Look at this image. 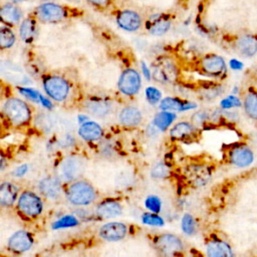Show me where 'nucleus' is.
<instances>
[{"instance_id": "38", "label": "nucleus", "mask_w": 257, "mask_h": 257, "mask_svg": "<svg viewBox=\"0 0 257 257\" xmlns=\"http://www.w3.org/2000/svg\"><path fill=\"white\" fill-rule=\"evenodd\" d=\"M145 93H146V98H147V100H148L152 105H154V104L160 102L161 99H162V92H161L158 88H156V87H154V86H149V87H147L146 90H145Z\"/></svg>"}, {"instance_id": "2", "label": "nucleus", "mask_w": 257, "mask_h": 257, "mask_svg": "<svg viewBox=\"0 0 257 257\" xmlns=\"http://www.w3.org/2000/svg\"><path fill=\"white\" fill-rule=\"evenodd\" d=\"M66 198L68 202L74 206H87L96 199V191L94 187L85 180L72 181L66 189Z\"/></svg>"}, {"instance_id": "1", "label": "nucleus", "mask_w": 257, "mask_h": 257, "mask_svg": "<svg viewBox=\"0 0 257 257\" xmlns=\"http://www.w3.org/2000/svg\"><path fill=\"white\" fill-rule=\"evenodd\" d=\"M33 13L38 22L45 24H55L70 18L80 16L83 14V10L67 4L44 2L36 6L33 10Z\"/></svg>"}, {"instance_id": "45", "label": "nucleus", "mask_w": 257, "mask_h": 257, "mask_svg": "<svg viewBox=\"0 0 257 257\" xmlns=\"http://www.w3.org/2000/svg\"><path fill=\"white\" fill-rule=\"evenodd\" d=\"M184 1H185V2H186V1H187V0H184Z\"/></svg>"}, {"instance_id": "11", "label": "nucleus", "mask_w": 257, "mask_h": 257, "mask_svg": "<svg viewBox=\"0 0 257 257\" xmlns=\"http://www.w3.org/2000/svg\"><path fill=\"white\" fill-rule=\"evenodd\" d=\"M232 49L243 57H252L257 54V34L241 33L230 40Z\"/></svg>"}, {"instance_id": "23", "label": "nucleus", "mask_w": 257, "mask_h": 257, "mask_svg": "<svg viewBox=\"0 0 257 257\" xmlns=\"http://www.w3.org/2000/svg\"><path fill=\"white\" fill-rule=\"evenodd\" d=\"M37 18L34 13H30L22 19L19 24V36L24 42H32L37 31Z\"/></svg>"}, {"instance_id": "16", "label": "nucleus", "mask_w": 257, "mask_h": 257, "mask_svg": "<svg viewBox=\"0 0 257 257\" xmlns=\"http://www.w3.org/2000/svg\"><path fill=\"white\" fill-rule=\"evenodd\" d=\"M155 246L160 253L165 255H176L184 250V244L180 237L170 233L159 235L155 239Z\"/></svg>"}, {"instance_id": "26", "label": "nucleus", "mask_w": 257, "mask_h": 257, "mask_svg": "<svg viewBox=\"0 0 257 257\" xmlns=\"http://www.w3.org/2000/svg\"><path fill=\"white\" fill-rule=\"evenodd\" d=\"M197 107V104L191 101H184L179 97H165L160 101V108L162 110L170 111H184Z\"/></svg>"}, {"instance_id": "29", "label": "nucleus", "mask_w": 257, "mask_h": 257, "mask_svg": "<svg viewBox=\"0 0 257 257\" xmlns=\"http://www.w3.org/2000/svg\"><path fill=\"white\" fill-rule=\"evenodd\" d=\"M86 110L95 116H104L109 113L111 105L104 99L101 98H90L84 104Z\"/></svg>"}, {"instance_id": "36", "label": "nucleus", "mask_w": 257, "mask_h": 257, "mask_svg": "<svg viewBox=\"0 0 257 257\" xmlns=\"http://www.w3.org/2000/svg\"><path fill=\"white\" fill-rule=\"evenodd\" d=\"M145 207L153 213H160L162 210V201L155 195H150L145 200Z\"/></svg>"}, {"instance_id": "13", "label": "nucleus", "mask_w": 257, "mask_h": 257, "mask_svg": "<svg viewBox=\"0 0 257 257\" xmlns=\"http://www.w3.org/2000/svg\"><path fill=\"white\" fill-rule=\"evenodd\" d=\"M141 85H142L141 75L138 72V70L134 68L124 69L121 72L117 82L118 90L126 96L136 95L139 92Z\"/></svg>"}, {"instance_id": "14", "label": "nucleus", "mask_w": 257, "mask_h": 257, "mask_svg": "<svg viewBox=\"0 0 257 257\" xmlns=\"http://www.w3.org/2000/svg\"><path fill=\"white\" fill-rule=\"evenodd\" d=\"M115 22L119 28L128 32H135L141 29L144 20L138 11L133 9H121L115 14Z\"/></svg>"}, {"instance_id": "28", "label": "nucleus", "mask_w": 257, "mask_h": 257, "mask_svg": "<svg viewBox=\"0 0 257 257\" xmlns=\"http://www.w3.org/2000/svg\"><path fill=\"white\" fill-rule=\"evenodd\" d=\"M197 133V127L187 121H181L176 123L170 130V137L174 140H185L188 138L195 137Z\"/></svg>"}, {"instance_id": "27", "label": "nucleus", "mask_w": 257, "mask_h": 257, "mask_svg": "<svg viewBox=\"0 0 257 257\" xmlns=\"http://www.w3.org/2000/svg\"><path fill=\"white\" fill-rule=\"evenodd\" d=\"M18 198V188L12 182H3L0 187V204L3 207H11Z\"/></svg>"}, {"instance_id": "34", "label": "nucleus", "mask_w": 257, "mask_h": 257, "mask_svg": "<svg viewBox=\"0 0 257 257\" xmlns=\"http://www.w3.org/2000/svg\"><path fill=\"white\" fill-rule=\"evenodd\" d=\"M142 222L145 225L149 226H155V227H162L165 224L164 219L158 215V213H145L142 215Z\"/></svg>"}, {"instance_id": "25", "label": "nucleus", "mask_w": 257, "mask_h": 257, "mask_svg": "<svg viewBox=\"0 0 257 257\" xmlns=\"http://www.w3.org/2000/svg\"><path fill=\"white\" fill-rule=\"evenodd\" d=\"M78 136L87 142H95L103 136V130L95 121H85L78 128Z\"/></svg>"}, {"instance_id": "30", "label": "nucleus", "mask_w": 257, "mask_h": 257, "mask_svg": "<svg viewBox=\"0 0 257 257\" xmlns=\"http://www.w3.org/2000/svg\"><path fill=\"white\" fill-rule=\"evenodd\" d=\"M177 118L176 113L170 110H162L158 112L153 118V124L156 128L160 131H167L174 120Z\"/></svg>"}, {"instance_id": "5", "label": "nucleus", "mask_w": 257, "mask_h": 257, "mask_svg": "<svg viewBox=\"0 0 257 257\" xmlns=\"http://www.w3.org/2000/svg\"><path fill=\"white\" fill-rule=\"evenodd\" d=\"M152 77L160 83H174L179 77L178 66L170 57H159L152 64Z\"/></svg>"}, {"instance_id": "3", "label": "nucleus", "mask_w": 257, "mask_h": 257, "mask_svg": "<svg viewBox=\"0 0 257 257\" xmlns=\"http://www.w3.org/2000/svg\"><path fill=\"white\" fill-rule=\"evenodd\" d=\"M3 113L15 126H22L31 120V109L22 99L10 97L3 104Z\"/></svg>"}, {"instance_id": "43", "label": "nucleus", "mask_w": 257, "mask_h": 257, "mask_svg": "<svg viewBox=\"0 0 257 257\" xmlns=\"http://www.w3.org/2000/svg\"><path fill=\"white\" fill-rule=\"evenodd\" d=\"M142 71H143V74L145 75V77L150 80L151 77H152V71L148 68V66L146 65L145 62H142Z\"/></svg>"}, {"instance_id": "10", "label": "nucleus", "mask_w": 257, "mask_h": 257, "mask_svg": "<svg viewBox=\"0 0 257 257\" xmlns=\"http://www.w3.org/2000/svg\"><path fill=\"white\" fill-rule=\"evenodd\" d=\"M242 105L246 115L257 122V79L254 75L249 77V81L243 88Z\"/></svg>"}, {"instance_id": "33", "label": "nucleus", "mask_w": 257, "mask_h": 257, "mask_svg": "<svg viewBox=\"0 0 257 257\" xmlns=\"http://www.w3.org/2000/svg\"><path fill=\"white\" fill-rule=\"evenodd\" d=\"M181 227L185 234H187V235L195 234L197 225H196L194 217L188 213L184 214L182 217V221H181Z\"/></svg>"}, {"instance_id": "15", "label": "nucleus", "mask_w": 257, "mask_h": 257, "mask_svg": "<svg viewBox=\"0 0 257 257\" xmlns=\"http://www.w3.org/2000/svg\"><path fill=\"white\" fill-rule=\"evenodd\" d=\"M172 22L173 17L170 13L159 12L148 18L146 21V27L150 34L154 36H162L171 29Z\"/></svg>"}, {"instance_id": "35", "label": "nucleus", "mask_w": 257, "mask_h": 257, "mask_svg": "<svg viewBox=\"0 0 257 257\" xmlns=\"http://www.w3.org/2000/svg\"><path fill=\"white\" fill-rule=\"evenodd\" d=\"M171 174L170 167L165 163H158L156 164L151 171V176L155 179H164L168 178Z\"/></svg>"}, {"instance_id": "41", "label": "nucleus", "mask_w": 257, "mask_h": 257, "mask_svg": "<svg viewBox=\"0 0 257 257\" xmlns=\"http://www.w3.org/2000/svg\"><path fill=\"white\" fill-rule=\"evenodd\" d=\"M27 171H28V166L27 165H21V166H19L15 169L14 174H15L16 177L20 178V177L24 176L27 173Z\"/></svg>"}, {"instance_id": "44", "label": "nucleus", "mask_w": 257, "mask_h": 257, "mask_svg": "<svg viewBox=\"0 0 257 257\" xmlns=\"http://www.w3.org/2000/svg\"><path fill=\"white\" fill-rule=\"evenodd\" d=\"M78 121L79 122H81V123H83V122H85V121H87L88 120V117L86 116V115H82V114H80L79 116H78Z\"/></svg>"}, {"instance_id": "18", "label": "nucleus", "mask_w": 257, "mask_h": 257, "mask_svg": "<svg viewBox=\"0 0 257 257\" xmlns=\"http://www.w3.org/2000/svg\"><path fill=\"white\" fill-rule=\"evenodd\" d=\"M206 254L210 257H231L234 253L227 240L215 235L206 243Z\"/></svg>"}, {"instance_id": "39", "label": "nucleus", "mask_w": 257, "mask_h": 257, "mask_svg": "<svg viewBox=\"0 0 257 257\" xmlns=\"http://www.w3.org/2000/svg\"><path fill=\"white\" fill-rule=\"evenodd\" d=\"M18 91L20 92L21 95L25 96L26 98L32 101L40 102V93L37 90L29 87H18Z\"/></svg>"}, {"instance_id": "21", "label": "nucleus", "mask_w": 257, "mask_h": 257, "mask_svg": "<svg viewBox=\"0 0 257 257\" xmlns=\"http://www.w3.org/2000/svg\"><path fill=\"white\" fill-rule=\"evenodd\" d=\"M39 192L48 199H57L62 191L61 182L58 177H44L38 183Z\"/></svg>"}, {"instance_id": "8", "label": "nucleus", "mask_w": 257, "mask_h": 257, "mask_svg": "<svg viewBox=\"0 0 257 257\" xmlns=\"http://www.w3.org/2000/svg\"><path fill=\"white\" fill-rule=\"evenodd\" d=\"M43 88L46 94L57 102L64 101L70 92L69 82L59 75H49L45 77L43 80Z\"/></svg>"}, {"instance_id": "31", "label": "nucleus", "mask_w": 257, "mask_h": 257, "mask_svg": "<svg viewBox=\"0 0 257 257\" xmlns=\"http://www.w3.org/2000/svg\"><path fill=\"white\" fill-rule=\"evenodd\" d=\"M16 40V36L10 26L4 25L0 29V47L1 49L11 48Z\"/></svg>"}, {"instance_id": "22", "label": "nucleus", "mask_w": 257, "mask_h": 257, "mask_svg": "<svg viewBox=\"0 0 257 257\" xmlns=\"http://www.w3.org/2000/svg\"><path fill=\"white\" fill-rule=\"evenodd\" d=\"M122 213L121 205L114 200H104L100 202L96 209L95 214L100 219H112L116 218Z\"/></svg>"}, {"instance_id": "19", "label": "nucleus", "mask_w": 257, "mask_h": 257, "mask_svg": "<svg viewBox=\"0 0 257 257\" xmlns=\"http://www.w3.org/2000/svg\"><path fill=\"white\" fill-rule=\"evenodd\" d=\"M33 245L32 235L25 231L19 230L14 232L8 239L7 246L10 251L14 253H23L28 251Z\"/></svg>"}, {"instance_id": "12", "label": "nucleus", "mask_w": 257, "mask_h": 257, "mask_svg": "<svg viewBox=\"0 0 257 257\" xmlns=\"http://www.w3.org/2000/svg\"><path fill=\"white\" fill-rule=\"evenodd\" d=\"M58 171L62 180L67 182L75 181L84 171V162L78 156H68L61 161Z\"/></svg>"}, {"instance_id": "6", "label": "nucleus", "mask_w": 257, "mask_h": 257, "mask_svg": "<svg viewBox=\"0 0 257 257\" xmlns=\"http://www.w3.org/2000/svg\"><path fill=\"white\" fill-rule=\"evenodd\" d=\"M17 209L22 216L34 219L41 215L43 211V203L36 193L25 190L17 199Z\"/></svg>"}, {"instance_id": "17", "label": "nucleus", "mask_w": 257, "mask_h": 257, "mask_svg": "<svg viewBox=\"0 0 257 257\" xmlns=\"http://www.w3.org/2000/svg\"><path fill=\"white\" fill-rule=\"evenodd\" d=\"M0 17L3 24L13 27L20 24L23 19V12L18 3L7 1L0 6Z\"/></svg>"}, {"instance_id": "32", "label": "nucleus", "mask_w": 257, "mask_h": 257, "mask_svg": "<svg viewBox=\"0 0 257 257\" xmlns=\"http://www.w3.org/2000/svg\"><path fill=\"white\" fill-rule=\"evenodd\" d=\"M78 220L75 216L73 215H64L57 219L53 224H52V229L58 230V229H63V228H71L75 227L78 225Z\"/></svg>"}, {"instance_id": "20", "label": "nucleus", "mask_w": 257, "mask_h": 257, "mask_svg": "<svg viewBox=\"0 0 257 257\" xmlns=\"http://www.w3.org/2000/svg\"><path fill=\"white\" fill-rule=\"evenodd\" d=\"M127 233L125 224L121 222H109L102 225L99 229V236L101 239L108 242H116L122 240Z\"/></svg>"}, {"instance_id": "42", "label": "nucleus", "mask_w": 257, "mask_h": 257, "mask_svg": "<svg viewBox=\"0 0 257 257\" xmlns=\"http://www.w3.org/2000/svg\"><path fill=\"white\" fill-rule=\"evenodd\" d=\"M40 103H41L44 107H46V108H48V109H51V108L53 107V104H52V102L50 101V99H48L47 97L43 96L42 94H40Z\"/></svg>"}, {"instance_id": "7", "label": "nucleus", "mask_w": 257, "mask_h": 257, "mask_svg": "<svg viewBox=\"0 0 257 257\" xmlns=\"http://www.w3.org/2000/svg\"><path fill=\"white\" fill-rule=\"evenodd\" d=\"M198 67L203 74L214 78H222L227 73L225 59L215 53H208L202 56L198 62Z\"/></svg>"}, {"instance_id": "9", "label": "nucleus", "mask_w": 257, "mask_h": 257, "mask_svg": "<svg viewBox=\"0 0 257 257\" xmlns=\"http://www.w3.org/2000/svg\"><path fill=\"white\" fill-rule=\"evenodd\" d=\"M213 175V169L205 164H191L184 169V177L188 183L196 188L206 186Z\"/></svg>"}, {"instance_id": "4", "label": "nucleus", "mask_w": 257, "mask_h": 257, "mask_svg": "<svg viewBox=\"0 0 257 257\" xmlns=\"http://www.w3.org/2000/svg\"><path fill=\"white\" fill-rule=\"evenodd\" d=\"M225 159L228 164L237 168L249 167L255 159L254 151L245 142L230 144L225 150Z\"/></svg>"}, {"instance_id": "40", "label": "nucleus", "mask_w": 257, "mask_h": 257, "mask_svg": "<svg viewBox=\"0 0 257 257\" xmlns=\"http://www.w3.org/2000/svg\"><path fill=\"white\" fill-rule=\"evenodd\" d=\"M242 104V101H240L239 99H237L235 96L233 95H230L226 98H224L222 101H221V107L222 108H230V107H233V106H237V105H240Z\"/></svg>"}, {"instance_id": "24", "label": "nucleus", "mask_w": 257, "mask_h": 257, "mask_svg": "<svg viewBox=\"0 0 257 257\" xmlns=\"http://www.w3.org/2000/svg\"><path fill=\"white\" fill-rule=\"evenodd\" d=\"M118 120L126 127H137L142 123L143 114L136 106H125L119 111Z\"/></svg>"}, {"instance_id": "37", "label": "nucleus", "mask_w": 257, "mask_h": 257, "mask_svg": "<svg viewBox=\"0 0 257 257\" xmlns=\"http://www.w3.org/2000/svg\"><path fill=\"white\" fill-rule=\"evenodd\" d=\"M89 6L92 8L98 10V11H105L109 8H112V6L115 3V0H84Z\"/></svg>"}]
</instances>
